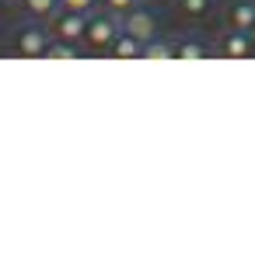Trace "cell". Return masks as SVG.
I'll return each mask as SVG.
<instances>
[{
    "label": "cell",
    "instance_id": "cell-5",
    "mask_svg": "<svg viewBox=\"0 0 255 255\" xmlns=\"http://www.w3.org/2000/svg\"><path fill=\"white\" fill-rule=\"evenodd\" d=\"M171 11H175V18L185 21V25H203V21L213 18L217 0H171Z\"/></svg>",
    "mask_w": 255,
    "mask_h": 255
},
{
    "label": "cell",
    "instance_id": "cell-2",
    "mask_svg": "<svg viewBox=\"0 0 255 255\" xmlns=\"http://www.w3.org/2000/svg\"><path fill=\"white\" fill-rule=\"evenodd\" d=\"M53 46V28L46 21H21L14 28V53L25 56V60H42Z\"/></svg>",
    "mask_w": 255,
    "mask_h": 255
},
{
    "label": "cell",
    "instance_id": "cell-12",
    "mask_svg": "<svg viewBox=\"0 0 255 255\" xmlns=\"http://www.w3.org/2000/svg\"><path fill=\"white\" fill-rule=\"evenodd\" d=\"M77 53H81V49H77L74 42L53 39V46H49V53H46V56H49V60H77Z\"/></svg>",
    "mask_w": 255,
    "mask_h": 255
},
{
    "label": "cell",
    "instance_id": "cell-1",
    "mask_svg": "<svg viewBox=\"0 0 255 255\" xmlns=\"http://www.w3.org/2000/svg\"><path fill=\"white\" fill-rule=\"evenodd\" d=\"M119 32H123V18L112 14L109 7H95V11L88 14V25H84V39H81V46H84L88 53H109Z\"/></svg>",
    "mask_w": 255,
    "mask_h": 255
},
{
    "label": "cell",
    "instance_id": "cell-13",
    "mask_svg": "<svg viewBox=\"0 0 255 255\" xmlns=\"http://www.w3.org/2000/svg\"><path fill=\"white\" fill-rule=\"evenodd\" d=\"M67 11H81V14H91L95 7H102V0H60Z\"/></svg>",
    "mask_w": 255,
    "mask_h": 255
},
{
    "label": "cell",
    "instance_id": "cell-7",
    "mask_svg": "<svg viewBox=\"0 0 255 255\" xmlns=\"http://www.w3.org/2000/svg\"><path fill=\"white\" fill-rule=\"evenodd\" d=\"M220 56H227V60L255 56V39H252V32H234V28H227V35L220 39Z\"/></svg>",
    "mask_w": 255,
    "mask_h": 255
},
{
    "label": "cell",
    "instance_id": "cell-10",
    "mask_svg": "<svg viewBox=\"0 0 255 255\" xmlns=\"http://www.w3.org/2000/svg\"><path fill=\"white\" fill-rule=\"evenodd\" d=\"M213 49L199 39H178L175 42V60H206Z\"/></svg>",
    "mask_w": 255,
    "mask_h": 255
},
{
    "label": "cell",
    "instance_id": "cell-16",
    "mask_svg": "<svg viewBox=\"0 0 255 255\" xmlns=\"http://www.w3.org/2000/svg\"><path fill=\"white\" fill-rule=\"evenodd\" d=\"M4 11H7V4H4V0H0V14H4Z\"/></svg>",
    "mask_w": 255,
    "mask_h": 255
},
{
    "label": "cell",
    "instance_id": "cell-11",
    "mask_svg": "<svg viewBox=\"0 0 255 255\" xmlns=\"http://www.w3.org/2000/svg\"><path fill=\"white\" fill-rule=\"evenodd\" d=\"M143 60H175V42H168L164 35L150 39L143 46Z\"/></svg>",
    "mask_w": 255,
    "mask_h": 255
},
{
    "label": "cell",
    "instance_id": "cell-9",
    "mask_svg": "<svg viewBox=\"0 0 255 255\" xmlns=\"http://www.w3.org/2000/svg\"><path fill=\"white\" fill-rule=\"evenodd\" d=\"M63 4L60 0H18V11H21V18H28V21H53V14L60 11Z\"/></svg>",
    "mask_w": 255,
    "mask_h": 255
},
{
    "label": "cell",
    "instance_id": "cell-4",
    "mask_svg": "<svg viewBox=\"0 0 255 255\" xmlns=\"http://www.w3.org/2000/svg\"><path fill=\"white\" fill-rule=\"evenodd\" d=\"M84 25H88V14H81V11H67V7H60V11L53 14V21H49L53 39H63V42H74V46H81V39H84Z\"/></svg>",
    "mask_w": 255,
    "mask_h": 255
},
{
    "label": "cell",
    "instance_id": "cell-15",
    "mask_svg": "<svg viewBox=\"0 0 255 255\" xmlns=\"http://www.w3.org/2000/svg\"><path fill=\"white\" fill-rule=\"evenodd\" d=\"M4 4H7V7H18V0H4Z\"/></svg>",
    "mask_w": 255,
    "mask_h": 255
},
{
    "label": "cell",
    "instance_id": "cell-8",
    "mask_svg": "<svg viewBox=\"0 0 255 255\" xmlns=\"http://www.w3.org/2000/svg\"><path fill=\"white\" fill-rule=\"evenodd\" d=\"M143 39L140 35H133V32H119L116 35V42H112V49H109V56H116V60H143Z\"/></svg>",
    "mask_w": 255,
    "mask_h": 255
},
{
    "label": "cell",
    "instance_id": "cell-3",
    "mask_svg": "<svg viewBox=\"0 0 255 255\" xmlns=\"http://www.w3.org/2000/svg\"><path fill=\"white\" fill-rule=\"evenodd\" d=\"M123 28H126V32H133V35H140L143 42H150V39H157V35H161V18H157V11H154V7L136 4L129 14H123Z\"/></svg>",
    "mask_w": 255,
    "mask_h": 255
},
{
    "label": "cell",
    "instance_id": "cell-17",
    "mask_svg": "<svg viewBox=\"0 0 255 255\" xmlns=\"http://www.w3.org/2000/svg\"><path fill=\"white\" fill-rule=\"evenodd\" d=\"M252 39H255V28H252Z\"/></svg>",
    "mask_w": 255,
    "mask_h": 255
},
{
    "label": "cell",
    "instance_id": "cell-6",
    "mask_svg": "<svg viewBox=\"0 0 255 255\" xmlns=\"http://www.w3.org/2000/svg\"><path fill=\"white\" fill-rule=\"evenodd\" d=\"M224 25L234 32H252L255 28V0H231L224 11Z\"/></svg>",
    "mask_w": 255,
    "mask_h": 255
},
{
    "label": "cell",
    "instance_id": "cell-14",
    "mask_svg": "<svg viewBox=\"0 0 255 255\" xmlns=\"http://www.w3.org/2000/svg\"><path fill=\"white\" fill-rule=\"evenodd\" d=\"M136 4H140V0H102V7H109V11H112V14H119V18H123V14H129Z\"/></svg>",
    "mask_w": 255,
    "mask_h": 255
}]
</instances>
